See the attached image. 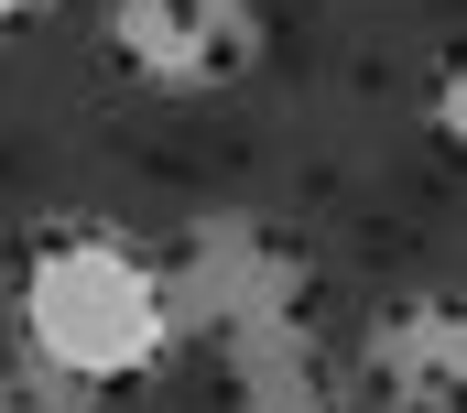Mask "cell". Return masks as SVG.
I'll return each mask as SVG.
<instances>
[{"label":"cell","mask_w":467,"mask_h":413,"mask_svg":"<svg viewBox=\"0 0 467 413\" xmlns=\"http://www.w3.org/2000/svg\"><path fill=\"white\" fill-rule=\"evenodd\" d=\"M0 413H99V392H88L77 370H55L44 348L0 337Z\"/></svg>","instance_id":"cell-6"},{"label":"cell","mask_w":467,"mask_h":413,"mask_svg":"<svg viewBox=\"0 0 467 413\" xmlns=\"http://www.w3.org/2000/svg\"><path fill=\"white\" fill-rule=\"evenodd\" d=\"M99 44L152 99H229L272 55V0H109Z\"/></svg>","instance_id":"cell-3"},{"label":"cell","mask_w":467,"mask_h":413,"mask_svg":"<svg viewBox=\"0 0 467 413\" xmlns=\"http://www.w3.org/2000/svg\"><path fill=\"white\" fill-rule=\"evenodd\" d=\"M457 109H467V88H457V66H435V131L457 142Z\"/></svg>","instance_id":"cell-7"},{"label":"cell","mask_w":467,"mask_h":413,"mask_svg":"<svg viewBox=\"0 0 467 413\" xmlns=\"http://www.w3.org/2000/svg\"><path fill=\"white\" fill-rule=\"evenodd\" d=\"M218 370H229L218 381V413H348V381H337V359L316 337V305L218 337Z\"/></svg>","instance_id":"cell-5"},{"label":"cell","mask_w":467,"mask_h":413,"mask_svg":"<svg viewBox=\"0 0 467 413\" xmlns=\"http://www.w3.org/2000/svg\"><path fill=\"white\" fill-rule=\"evenodd\" d=\"M22 11H33V0H0V33H11V22H22Z\"/></svg>","instance_id":"cell-8"},{"label":"cell","mask_w":467,"mask_h":413,"mask_svg":"<svg viewBox=\"0 0 467 413\" xmlns=\"http://www.w3.org/2000/svg\"><path fill=\"white\" fill-rule=\"evenodd\" d=\"M152 283H163V326L196 337V348H218L239 326H261V315H305V294H316L305 250H294L283 228L239 217V206L196 217V228L152 261Z\"/></svg>","instance_id":"cell-2"},{"label":"cell","mask_w":467,"mask_h":413,"mask_svg":"<svg viewBox=\"0 0 467 413\" xmlns=\"http://www.w3.org/2000/svg\"><path fill=\"white\" fill-rule=\"evenodd\" d=\"M457 381H467L457 294H391V305L358 326L348 403H369V413H457Z\"/></svg>","instance_id":"cell-4"},{"label":"cell","mask_w":467,"mask_h":413,"mask_svg":"<svg viewBox=\"0 0 467 413\" xmlns=\"http://www.w3.org/2000/svg\"><path fill=\"white\" fill-rule=\"evenodd\" d=\"M11 337L44 348L55 370H77L88 392L141 381V370L174 348L163 283H152V250H130V239H109V228H55V239H33Z\"/></svg>","instance_id":"cell-1"}]
</instances>
